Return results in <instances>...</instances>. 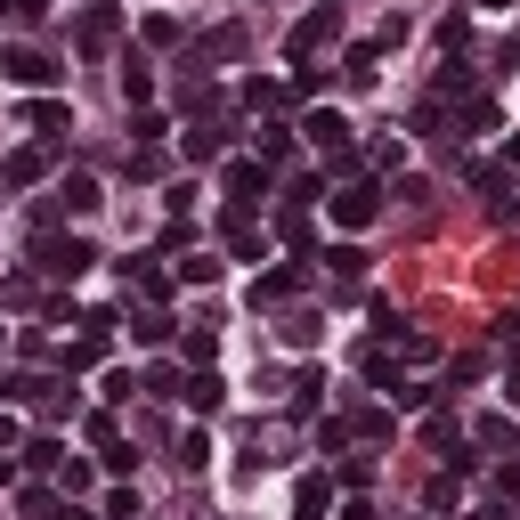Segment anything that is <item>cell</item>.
I'll return each instance as SVG.
<instances>
[{
	"label": "cell",
	"mask_w": 520,
	"mask_h": 520,
	"mask_svg": "<svg viewBox=\"0 0 520 520\" xmlns=\"http://www.w3.org/2000/svg\"><path fill=\"white\" fill-rule=\"evenodd\" d=\"M0 179H9V187H33V179H41V147H17L9 163H0Z\"/></svg>",
	"instance_id": "4fadbf2b"
},
{
	"label": "cell",
	"mask_w": 520,
	"mask_h": 520,
	"mask_svg": "<svg viewBox=\"0 0 520 520\" xmlns=\"http://www.w3.org/2000/svg\"><path fill=\"white\" fill-rule=\"evenodd\" d=\"M130 342H147V350H155V342H171V317H163V309H147V317H130Z\"/></svg>",
	"instance_id": "e0dca14e"
},
{
	"label": "cell",
	"mask_w": 520,
	"mask_h": 520,
	"mask_svg": "<svg viewBox=\"0 0 520 520\" xmlns=\"http://www.w3.org/2000/svg\"><path fill=\"white\" fill-rule=\"evenodd\" d=\"M9 447H17V423H9V415H0V455H9Z\"/></svg>",
	"instance_id": "f1b7e54d"
},
{
	"label": "cell",
	"mask_w": 520,
	"mask_h": 520,
	"mask_svg": "<svg viewBox=\"0 0 520 520\" xmlns=\"http://www.w3.org/2000/svg\"><path fill=\"white\" fill-rule=\"evenodd\" d=\"M57 204H65V212H98L106 195H98V179H90V171H74V179L57 187Z\"/></svg>",
	"instance_id": "30bf717a"
},
{
	"label": "cell",
	"mask_w": 520,
	"mask_h": 520,
	"mask_svg": "<svg viewBox=\"0 0 520 520\" xmlns=\"http://www.w3.org/2000/svg\"><path fill=\"white\" fill-rule=\"evenodd\" d=\"M122 98H130V106H147V98H155V74H147L139 57H122Z\"/></svg>",
	"instance_id": "5bb4252c"
},
{
	"label": "cell",
	"mask_w": 520,
	"mask_h": 520,
	"mask_svg": "<svg viewBox=\"0 0 520 520\" xmlns=\"http://www.w3.org/2000/svg\"><path fill=\"white\" fill-rule=\"evenodd\" d=\"M25 455H33V472H57V464H65V447H57V439H33Z\"/></svg>",
	"instance_id": "cb8c5ba5"
},
{
	"label": "cell",
	"mask_w": 520,
	"mask_h": 520,
	"mask_svg": "<svg viewBox=\"0 0 520 520\" xmlns=\"http://www.w3.org/2000/svg\"><path fill=\"white\" fill-rule=\"evenodd\" d=\"M301 130H309V147H317V155H334V163H342V155H350V122H342V114H334V106H317V114H309V122H301Z\"/></svg>",
	"instance_id": "3957f363"
},
{
	"label": "cell",
	"mask_w": 520,
	"mask_h": 520,
	"mask_svg": "<svg viewBox=\"0 0 520 520\" xmlns=\"http://www.w3.org/2000/svg\"><path fill=\"white\" fill-rule=\"evenodd\" d=\"M33 260H41V277H65V285H74L98 252H90L82 236H41V244H33Z\"/></svg>",
	"instance_id": "6da1fadb"
},
{
	"label": "cell",
	"mask_w": 520,
	"mask_h": 520,
	"mask_svg": "<svg viewBox=\"0 0 520 520\" xmlns=\"http://www.w3.org/2000/svg\"><path fill=\"white\" fill-rule=\"evenodd\" d=\"M0 65H9V82H25V90H49V82L65 74V65H57V57H41V49H9Z\"/></svg>",
	"instance_id": "277c9868"
},
{
	"label": "cell",
	"mask_w": 520,
	"mask_h": 520,
	"mask_svg": "<svg viewBox=\"0 0 520 520\" xmlns=\"http://www.w3.org/2000/svg\"><path fill=\"white\" fill-rule=\"evenodd\" d=\"M504 399H512V407H520V366H512V382H504Z\"/></svg>",
	"instance_id": "4dcf8cb0"
},
{
	"label": "cell",
	"mask_w": 520,
	"mask_h": 520,
	"mask_svg": "<svg viewBox=\"0 0 520 520\" xmlns=\"http://www.w3.org/2000/svg\"><path fill=\"white\" fill-rule=\"evenodd\" d=\"M9 17H17V25H41V17H49V0H9Z\"/></svg>",
	"instance_id": "484cf974"
},
{
	"label": "cell",
	"mask_w": 520,
	"mask_h": 520,
	"mask_svg": "<svg viewBox=\"0 0 520 520\" xmlns=\"http://www.w3.org/2000/svg\"><path fill=\"white\" fill-rule=\"evenodd\" d=\"M325 204H334V220H342L350 236L374 228V212H382V204H374V187H342V195H325Z\"/></svg>",
	"instance_id": "5b68a950"
},
{
	"label": "cell",
	"mask_w": 520,
	"mask_h": 520,
	"mask_svg": "<svg viewBox=\"0 0 520 520\" xmlns=\"http://www.w3.org/2000/svg\"><path fill=\"white\" fill-rule=\"evenodd\" d=\"M496 496H512V504H520V464H504V472H496Z\"/></svg>",
	"instance_id": "4316f807"
},
{
	"label": "cell",
	"mask_w": 520,
	"mask_h": 520,
	"mask_svg": "<svg viewBox=\"0 0 520 520\" xmlns=\"http://www.w3.org/2000/svg\"><path fill=\"white\" fill-rule=\"evenodd\" d=\"M179 285H220V260H204V252L179 260Z\"/></svg>",
	"instance_id": "ac0fdd59"
},
{
	"label": "cell",
	"mask_w": 520,
	"mask_h": 520,
	"mask_svg": "<svg viewBox=\"0 0 520 520\" xmlns=\"http://www.w3.org/2000/svg\"><path fill=\"white\" fill-rule=\"evenodd\" d=\"M220 187H228V204H236V212H260V195H269V163L244 155V163H228V171H220Z\"/></svg>",
	"instance_id": "7a4b0ae2"
},
{
	"label": "cell",
	"mask_w": 520,
	"mask_h": 520,
	"mask_svg": "<svg viewBox=\"0 0 520 520\" xmlns=\"http://www.w3.org/2000/svg\"><path fill=\"white\" fill-rule=\"evenodd\" d=\"M317 390H325V374H317V366H309V374H301V382H293V407H301V415H309V407H317Z\"/></svg>",
	"instance_id": "d4e9b609"
},
{
	"label": "cell",
	"mask_w": 520,
	"mask_h": 520,
	"mask_svg": "<svg viewBox=\"0 0 520 520\" xmlns=\"http://www.w3.org/2000/svg\"><path fill=\"white\" fill-rule=\"evenodd\" d=\"M220 236H228V252H236V260H260V244H269V236H260V228H252V212H236V204H228V220H220Z\"/></svg>",
	"instance_id": "9c48e42d"
},
{
	"label": "cell",
	"mask_w": 520,
	"mask_h": 520,
	"mask_svg": "<svg viewBox=\"0 0 520 520\" xmlns=\"http://www.w3.org/2000/svg\"><path fill=\"white\" fill-rule=\"evenodd\" d=\"M472 520H512V512H504V504H480V512H472Z\"/></svg>",
	"instance_id": "f546056e"
},
{
	"label": "cell",
	"mask_w": 520,
	"mask_h": 520,
	"mask_svg": "<svg viewBox=\"0 0 520 520\" xmlns=\"http://www.w3.org/2000/svg\"><path fill=\"white\" fill-rule=\"evenodd\" d=\"M325 41H334V9H317V17H301V25H293V41H285V57H317Z\"/></svg>",
	"instance_id": "8992f818"
},
{
	"label": "cell",
	"mask_w": 520,
	"mask_h": 520,
	"mask_svg": "<svg viewBox=\"0 0 520 520\" xmlns=\"http://www.w3.org/2000/svg\"><path fill=\"white\" fill-rule=\"evenodd\" d=\"M179 399H187L195 415H220V407H228V382H220V374H187V382H179Z\"/></svg>",
	"instance_id": "ba28073f"
},
{
	"label": "cell",
	"mask_w": 520,
	"mask_h": 520,
	"mask_svg": "<svg viewBox=\"0 0 520 520\" xmlns=\"http://www.w3.org/2000/svg\"><path fill=\"white\" fill-rule=\"evenodd\" d=\"M504 155H512V171H520V139H512V147H504Z\"/></svg>",
	"instance_id": "1f68e13d"
},
{
	"label": "cell",
	"mask_w": 520,
	"mask_h": 520,
	"mask_svg": "<svg viewBox=\"0 0 520 520\" xmlns=\"http://www.w3.org/2000/svg\"><path fill=\"white\" fill-rule=\"evenodd\" d=\"M325 512H334V480H325V472H309V480L293 488V520H325Z\"/></svg>",
	"instance_id": "52a82bcc"
},
{
	"label": "cell",
	"mask_w": 520,
	"mask_h": 520,
	"mask_svg": "<svg viewBox=\"0 0 520 520\" xmlns=\"http://www.w3.org/2000/svg\"><path fill=\"white\" fill-rule=\"evenodd\" d=\"M325 260H334V277H366V252H358V244H334Z\"/></svg>",
	"instance_id": "ffe728a7"
},
{
	"label": "cell",
	"mask_w": 520,
	"mask_h": 520,
	"mask_svg": "<svg viewBox=\"0 0 520 520\" xmlns=\"http://www.w3.org/2000/svg\"><path fill=\"white\" fill-rule=\"evenodd\" d=\"M293 285H301V269H269V277H252V309H260V301H285Z\"/></svg>",
	"instance_id": "7c38bea8"
},
{
	"label": "cell",
	"mask_w": 520,
	"mask_h": 520,
	"mask_svg": "<svg viewBox=\"0 0 520 520\" xmlns=\"http://www.w3.org/2000/svg\"><path fill=\"white\" fill-rule=\"evenodd\" d=\"M57 520H106V512H90V504H65V512H57Z\"/></svg>",
	"instance_id": "83f0119b"
},
{
	"label": "cell",
	"mask_w": 520,
	"mask_h": 520,
	"mask_svg": "<svg viewBox=\"0 0 520 520\" xmlns=\"http://www.w3.org/2000/svg\"><path fill=\"white\" fill-rule=\"evenodd\" d=\"M65 512V496H49V488H25V520H57Z\"/></svg>",
	"instance_id": "d6986e66"
},
{
	"label": "cell",
	"mask_w": 520,
	"mask_h": 520,
	"mask_svg": "<svg viewBox=\"0 0 520 520\" xmlns=\"http://www.w3.org/2000/svg\"><path fill=\"white\" fill-rule=\"evenodd\" d=\"M366 163H374V171H399V163H407V147H399V139H374V147H366Z\"/></svg>",
	"instance_id": "44dd1931"
},
{
	"label": "cell",
	"mask_w": 520,
	"mask_h": 520,
	"mask_svg": "<svg viewBox=\"0 0 520 520\" xmlns=\"http://www.w3.org/2000/svg\"><path fill=\"white\" fill-rule=\"evenodd\" d=\"M106 520H139V488H106Z\"/></svg>",
	"instance_id": "7402d4cb"
},
{
	"label": "cell",
	"mask_w": 520,
	"mask_h": 520,
	"mask_svg": "<svg viewBox=\"0 0 520 520\" xmlns=\"http://www.w3.org/2000/svg\"><path fill=\"white\" fill-rule=\"evenodd\" d=\"M220 155V130H187V163H212Z\"/></svg>",
	"instance_id": "603a6c76"
},
{
	"label": "cell",
	"mask_w": 520,
	"mask_h": 520,
	"mask_svg": "<svg viewBox=\"0 0 520 520\" xmlns=\"http://www.w3.org/2000/svg\"><path fill=\"white\" fill-rule=\"evenodd\" d=\"M25 122L41 130V139H57V130H65V106H57V98H33V106H25Z\"/></svg>",
	"instance_id": "9a60e30c"
},
{
	"label": "cell",
	"mask_w": 520,
	"mask_h": 520,
	"mask_svg": "<svg viewBox=\"0 0 520 520\" xmlns=\"http://www.w3.org/2000/svg\"><path fill=\"white\" fill-rule=\"evenodd\" d=\"M374 57H382V41H350V49H342V74H350V82H374Z\"/></svg>",
	"instance_id": "8fae6325"
},
{
	"label": "cell",
	"mask_w": 520,
	"mask_h": 520,
	"mask_svg": "<svg viewBox=\"0 0 520 520\" xmlns=\"http://www.w3.org/2000/svg\"><path fill=\"white\" fill-rule=\"evenodd\" d=\"M171 455H179L187 472H204V464H212V439H204V431H179V447H171Z\"/></svg>",
	"instance_id": "2e32d148"
}]
</instances>
